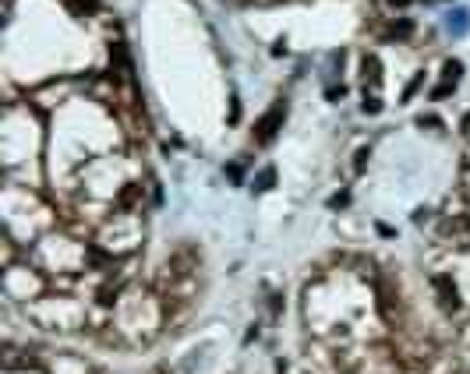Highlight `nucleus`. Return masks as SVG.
<instances>
[{
  "label": "nucleus",
  "instance_id": "f257e3e1",
  "mask_svg": "<svg viewBox=\"0 0 470 374\" xmlns=\"http://www.w3.org/2000/svg\"><path fill=\"white\" fill-rule=\"evenodd\" d=\"M375 296H378V314H382L389 325H396V321L403 318V304H400V289H396V282L389 279V276L375 279Z\"/></svg>",
  "mask_w": 470,
  "mask_h": 374
},
{
  "label": "nucleus",
  "instance_id": "f03ea898",
  "mask_svg": "<svg viewBox=\"0 0 470 374\" xmlns=\"http://www.w3.org/2000/svg\"><path fill=\"white\" fill-rule=\"evenodd\" d=\"M283 117H286V106L276 102V106H273V109H269V113L255 124V141H258V145H269V141L276 138V131L283 127Z\"/></svg>",
  "mask_w": 470,
  "mask_h": 374
},
{
  "label": "nucleus",
  "instance_id": "7ed1b4c3",
  "mask_svg": "<svg viewBox=\"0 0 470 374\" xmlns=\"http://www.w3.org/2000/svg\"><path fill=\"white\" fill-rule=\"evenodd\" d=\"M432 286H435V293H439V304H442V311H460V289H456V282L449 279V276H432Z\"/></svg>",
  "mask_w": 470,
  "mask_h": 374
},
{
  "label": "nucleus",
  "instance_id": "20e7f679",
  "mask_svg": "<svg viewBox=\"0 0 470 374\" xmlns=\"http://www.w3.org/2000/svg\"><path fill=\"white\" fill-rule=\"evenodd\" d=\"M361 68H365V85H372V89H378V85H382V64H378V57H375V53H368Z\"/></svg>",
  "mask_w": 470,
  "mask_h": 374
},
{
  "label": "nucleus",
  "instance_id": "39448f33",
  "mask_svg": "<svg viewBox=\"0 0 470 374\" xmlns=\"http://www.w3.org/2000/svg\"><path fill=\"white\" fill-rule=\"evenodd\" d=\"M273 187H276V170H273V166H266V170H258V173H255V181H251V191L266 194V191H273Z\"/></svg>",
  "mask_w": 470,
  "mask_h": 374
},
{
  "label": "nucleus",
  "instance_id": "423d86ee",
  "mask_svg": "<svg viewBox=\"0 0 470 374\" xmlns=\"http://www.w3.org/2000/svg\"><path fill=\"white\" fill-rule=\"evenodd\" d=\"M138 198H142V187H138V184H127L124 191H120V194H117V205H120V208H131Z\"/></svg>",
  "mask_w": 470,
  "mask_h": 374
},
{
  "label": "nucleus",
  "instance_id": "0eeeda50",
  "mask_svg": "<svg viewBox=\"0 0 470 374\" xmlns=\"http://www.w3.org/2000/svg\"><path fill=\"white\" fill-rule=\"evenodd\" d=\"M95 296H99V304H103V307H110V304H117L120 286H117V282H106V286H99V293H95Z\"/></svg>",
  "mask_w": 470,
  "mask_h": 374
},
{
  "label": "nucleus",
  "instance_id": "6e6552de",
  "mask_svg": "<svg viewBox=\"0 0 470 374\" xmlns=\"http://www.w3.org/2000/svg\"><path fill=\"white\" fill-rule=\"evenodd\" d=\"M442 75H446V85H456V82H460V75H464V64H460V60H446Z\"/></svg>",
  "mask_w": 470,
  "mask_h": 374
},
{
  "label": "nucleus",
  "instance_id": "1a4fd4ad",
  "mask_svg": "<svg viewBox=\"0 0 470 374\" xmlns=\"http://www.w3.org/2000/svg\"><path fill=\"white\" fill-rule=\"evenodd\" d=\"M68 7L75 14H93V11H99V0H68Z\"/></svg>",
  "mask_w": 470,
  "mask_h": 374
},
{
  "label": "nucleus",
  "instance_id": "9d476101",
  "mask_svg": "<svg viewBox=\"0 0 470 374\" xmlns=\"http://www.w3.org/2000/svg\"><path fill=\"white\" fill-rule=\"evenodd\" d=\"M410 32H414V25H410V21H400V25H392V28H389V36H392V39H407Z\"/></svg>",
  "mask_w": 470,
  "mask_h": 374
},
{
  "label": "nucleus",
  "instance_id": "9b49d317",
  "mask_svg": "<svg viewBox=\"0 0 470 374\" xmlns=\"http://www.w3.org/2000/svg\"><path fill=\"white\" fill-rule=\"evenodd\" d=\"M361 109H365V113H382V99H378V95H368V92H365V102H361Z\"/></svg>",
  "mask_w": 470,
  "mask_h": 374
},
{
  "label": "nucleus",
  "instance_id": "f8f14e48",
  "mask_svg": "<svg viewBox=\"0 0 470 374\" xmlns=\"http://www.w3.org/2000/svg\"><path fill=\"white\" fill-rule=\"evenodd\" d=\"M421 82H424V75H417V78H414V82L407 85V92H403V102H410V99H414V92L421 89Z\"/></svg>",
  "mask_w": 470,
  "mask_h": 374
},
{
  "label": "nucleus",
  "instance_id": "ddd939ff",
  "mask_svg": "<svg viewBox=\"0 0 470 374\" xmlns=\"http://www.w3.org/2000/svg\"><path fill=\"white\" fill-rule=\"evenodd\" d=\"M417 124H421V127H442L439 117H417Z\"/></svg>",
  "mask_w": 470,
  "mask_h": 374
},
{
  "label": "nucleus",
  "instance_id": "4468645a",
  "mask_svg": "<svg viewBox=\"0 0 470 374\" xmlns=\"http://www.w3.org/2000/svg\"><path fill=\"white\" fill-rule=\"evenodd\" d=\"M365 159H368V149L357 152V163H354V173H365Z\"/></svg>",
  "mask_w": 470,
  "mask_h": 374
},
{
  "label": "nucleus",
  "instance_id": "2eb2a0df",
  "mask_svg": "<svg viewBox=\"0 0 470 374\" xmlns=\"http://www.w3.org/2000/svg\"><path fill=\"white\" fill-rule=\"evenodd\" d=\"M347 201H350V198H347V194H336V198H333V201H329V205H333V208H343V205H347Z\"/></svg>",
  "mask_w": 470,
  "mask_h": 374
},
{
  "label": "nucleus",
  "instance_id": "dca6fc26",
  "mask_svg": "<svg viewBox=\"0 0 470 374\" xmlns=\"http://www.w3.org/2000/svg\"><path fill=\"white\" fill-rule=\"evenodd\" d=\"M449 92H453V85H439V89H435V92H432V95H435V99H446V95H449Z\"/></svg>",
  "mask_w": 470,
  "mask_h": 374
},
{
  "label": "nucleus",
  "instance_id": "f3484780",
  "mask_svg": "<svg viewBox=\"0 0 470 374\" xmlns=\"http://www.w3.org/2000/svg\"><path fill=\"white\" fill-rule=\"evenodd\" d=\"M389 4H392V7H407L410 0H389Z\"/></svg>",
  "mask_w": 470,
  "mask_h": 374
}]
</instances>
